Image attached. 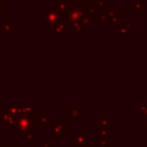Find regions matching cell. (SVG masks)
I'll return each mask as SVG.
<instances>
[{
    "label": "cell",
    "mask_w": 147,
    "mask_h": 147,
    "mask_svg": "<svg viewBox=\"0 0 147 147\" xmlns=\"http://www.w3.org/2000/svg\"><path fill=\"white\" fill-rule=\"evenodd\" d=\"M68 132V123L65 122H52L51 134L52 139H62L63 134Z\"/></svg>",
    "instance_id": "4"
},
{
    "label": "cell",
    "mask_w": 147,
    "mask_h": 147,
    "mask_svg": "<svg viewBox=\"0 0 147 147\" xmlns=\"http://www.w3.org/2000/svg\"><path fill=\"white\" fill-rule=\"evenodd\" d=\"M99 122H100V126L101 127H108V124H109V119L108 118H99Z\"/></svg>",
    "instance_id": "15"
},
{
    "label": "cell",
    "mask_w": 147,
    "mask_h": 147,
    "mask_svg": "<svg viewBox=\"0 0 147 147\" xmlns=\"http://www.w3.org/2000/svg\"><path fill=\"white\" fill-rule=\"evenodd\" d=\"M52 122H53V121H52V117H49V116H48L46 113H44V111H40L39 115L37 116V123L40 124L41 129H46L47 125L51 124Z\"/></svg>",
    "instance_id": "9"
},
{
    "label": "cell",
    "mask_w": 147,
    "mask_h": 147,
    "mask_svg": "<svg viewBox=\"0 0 147 147\" xmlns=\"http://www.w3.org/2000/svg\"><path fill=\"white\" fill-rule=\"evenodd\" d=\"M107 147H115V146H114V145H111V144H110V145H109V146H107Z\"/></svg>",
    "instance_id": "20"
},
{
    "label": "cell",
    "mask_w": 147,
    "mask_h": 147,
    "mask_svg": "<svg viewBox=\"0 0 147 147\" xmlns=\"http://www.w3.org/2000/svg\"><path fill=\"white\" fill-rule=\"evenodd\" d=\"M83 147H94V145H93V144H87V145H85V146H83Z\"/></svg>",
    "instance_id": "19"
},
{
    "label": "cell",
    "mask_w": 147,
    "mask_h": 147,
    "mask_svg": "<svg viewBox=\"0 0 147 147\" xmlns=\"http://www.w3.org/2000/svg\"><path fill=\"white\" fill-rule=\"evenodd\" d=\"M76 1H79V2H82V1H84V0H76Z\"/></svg>",
    "instance_id": "22"
},
{
    "label": "cell",
    "mask_w": 147,
    "mask_h": 147,
    "mask_svg": "<svg viewBox=\"0 0 147 147\" xmlns=\"http://www.w3.org/2000/svg\"><path fill=\"white\" fill-rule=\"evenodd\" d=\"M5 18V3L0 2V20Z\"/></svg>",
    "instance_id": "16"
},
{
    "label": "cell",
    "mask_w": 147,
    "mask_h": 147,
    "mask_svg": "<svg viewBox=\"0 0 147 147\" xmlns=\"http://www.w3.org/2000/svg\"><path fill=\"white\" fill-rule=\"evenodd\" d=\"M26 2H37V3H39V2H41V0H25Z\"/></svg>",
    "instance_id": "18"
},
{
    "label": "cell",
    "mask_w": 147,
    "mask_h": 147,
    "mask_svg": "<svg viewBox=\"0 0 147 147\" xmlns=\"http://www.w3.org/2000/svg\"><path fill=\"white\" fill-rule=\"evenodd\" d=\"M16 31V25L7 17L3 18V22L1 23V33H9L14 34Z\"/></svg>",
    "instance_id": "8"
},
{
    "label": "cell",
    "mask_w": 147,
    "mask_h": 147,
    "mask_svg": "<svg viewBox=\"0 0 147 147\" xmlns=\"http://www.w3.org/2000/svg\"><path fill=\"white\" fill-rule=\"evenodd\" d=\"M17 116H15V115H11V114H8V113H6V111H3L1 115H0V121H1V123L3 124V126H5V129H9V127H11V126H15V124H16V122H17Z\"/></svg>",
    "instance_id": "6"
},
{
    "label": "cell",
    "mask_w": 147,
    "mask_h": 147,
    "mask_svg": "<svg viewBox=\"0 0 147 147\" xmlns=\"http://www.w3.org/2000/svg\"><path fill=\"white\" fill-rule=\"evenodd\" d=\"M40 144L41 147H52V138H41Z\"/></svg>",
    "instance_id": "14"
},
{
    "label": "cell",
    "mask_w": 147,
    "mask_h": 147,
    "mask_svg": "<svg viewBox=\"0 0 147 147\" xmlns=\"http://www.w3.org/2000/svg\"><path fill=\"white\" fill-rule=\"evenodd\" d=\"M56 8L61 10L63 14H69L72 9V6L69 0H56Z\"/></svg>",
    "instance_id": "10"
},
{
    "label": "cell",
    "mask_w": 147,
    "mask_h": 147,
    "mask_svg": "<svg viewBox=\"0 0 147 147\" xmlns=\"http://www.w3.org/2000/svg\"><path fill=\"white\" fill-rule=\"evenodd\" d=\"M0 33H1V23H0Z\"/></svg>",
    "instance_id": "21"
},
{
    "label": "cell",
    "mask_w": 147,
    "mask_h": 147,
    "mask_svg": "<svg viewBox=\"0 0 147 147\" xmlns=\"http://www.w3.org/2000/svg\"><path fill=\"white\" fill-rule=\"evenodd\" d=\"M36 124H37V116L22 115L17 118V122L14 126L15 133L16 134L36 133Z\"/></svg>",
    "instance_id": "2"
},
{
    "label": "cell",
    "mask_w": 147,
    "mask_h": 147,
    "mask_svg": "<svg viewBox=\"0 0 147 147\" xmlns=\"http://www.w3.org/2000/svg\"><path fill=\"white\" fill-rule=\"evenodd\" d=\"M68 21H76L79 22L83 26H87V28H92V23H91V13L88 11L87 8H84L83 6H77L74 7L69 14H67Z\"/></svg>",
    "instance_id": "3"
},
{
    "label": "cell",
    "mask_w": 147,
    "mask_h": 147,
    "mask_svg": "<svg viewBox=\"0 0 147 147\" xmlns=\"http://www.w3.org/2000/svg\"><path fill=\"white\" fill-rule=\"evenodd\" d=\"M36 142H37V140H36L34 133H26V134H25V144L33 145V144H36Z\"/></svg>",
    "instance_id": "12"
},
{
    "label": "cell",
    "mask_w": 147,
    "mask_h": 147,
    "mask_svg": "<svg viewBox=\"0 0 147 147\" xmlns=\"http://www.w3.org/2000/svg\"><path fill=\"white\" fill-rule=\"evenodd\" d=\"M0 147H21L20 144H0Z\"/></svg>",
    "instance_id": "17"
},
{
    "label": "cell",
    "mask_w": 147,
    "mask_h": 147,
    "mask_svg": "<svg viewBox=\"0 0 147 147\" xmlns=\"http://www.w3.org/2000/svg\"><path fill=\"white\" fill-rule=\"evenodd\" d=\"M83 115H84V109L82 107H77V108L68 107L67 108V117L71 118L74 123H77L78 119L83 117Z\"/></svg>",
    "instance_id": "7"
},
{
    "label": "cell",
    "mask_w": 147,
    "mask_h": 147,
    "mask_svg": "<svg viewBox=\"0 0 147 147\" xmlns=\"http://www.w3.org/2000/svg\"><path fill=\"white\" fill-rule=\"evenodd\" d=\"M99 139H108V127H101L99 129Z\"/></svg>",
    "instance_id": "13"
},
{
    "label": "cell",
    "mask_w": 147,
    "mask_h": 147,
    "mask_svg": "<svg viewBox=\"0 0 147 147\" xmlns=\"http://www.w3.org/2000/svg\"><path fill=\"white\" fill-rule=\"evenodd\" d=\"M88 144V134L84 132H78L72 134V147H83Z\"/></svg>",
    "instance_id": "5"
},
{
    "label": "cell",
    "mask_w": 147,
    "mask_h": 147,
    "mask_svg": "<svg viewBox=\"0 0 147 147\" xmlns=\"http://www.w3.org/2000/svg\"><path fill=\"white\" fill-rule=\"evenodd\" d=\"M68 30H69L68 24H67L65 22H62V23H60V24L53 30V32H54L55 34H65V33L68 32Z\"/></svg>",
    "instance_id": "11"
},
{
    "label": "cell",
    "mask_w": 147,
    "mask_h": 147,
    "mask_svg": "<svg viewBox=\"0 0 147 147\" xmlns=\"http://www.w3.org/2000/svg\"><path fill=\"white\" fill-rule=\"evenodd\" d=\"M40 17H41V23L45 24L47 29H52V30H54L60 23L62 22L67 23L68 21L67 14H63L56 7L55 8H51V7L41 8Z\"/></svg>",
    "instance_id": "1"
}]
</instances>
